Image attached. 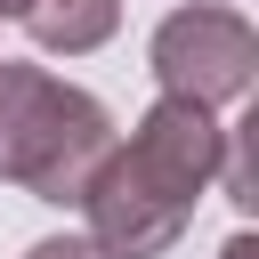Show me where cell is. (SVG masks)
<instances>
[{
    "instance_id": "3957f363",
    "label": "cell",
    "mask_w": 259,
    "mask_h": 259,
    "mask_svg": "<svg viewBox=\"0 0 259 259\" xmlns=\"http://www.w3.org/2000/svg\"><path fill=\"white\" fill-rule=\"evenodd\" d=\"M81 210H89V243L105 251V259H162L178 235H186V202L178 194H162L130 154H121V138H113V154L97 162V178L81 186Z\"/></svg>"
},
{
    "instance_id": "6da1fadb",
    "label": "cell",
    "mask_w": 259,
    "mask_h": 259,
    "mask_svg": "<svg viewBox=\"0 0 259 259\" xmlns=\"http://www.w3.org/2000/svg\"><path fill=\"white\" fill-rule=\"evenodd\" d=\"M105 154H113V113L89 89L0 57V178L8 186H24L32 202H81Z\"/></svg>"
},
{
    "instance_id": "52a82bcc",
    "label": "cell",
    "mask_w": 259,
    "mask_h": 259,
    "mask_svg": "<svg viewBox=\"0 0 259 259\" xmlns=\"http://www.w3.org/2000/svg\"><path fill=\"white\" fill-rule=\"evenodd\" d=\"M219 259H259V243H251V235H227V251H219Z\"/></svg>"
},
{
    "instance_id": "277c9868",
    "label": "cell",
    "mask_w": 259,
    "mask_h": 259,
    "mask_svg": "<svg viewBox=\"0 0 259 259\" xmlns=\"http://www.w3.org/2000/svg\"><path fill=\"white\" fill-rule=\"evenodd\" d=\"M162 194H178L186 210L219 186V154H227V130L202 113V105H178V97H154L146 113H138V130H130V146H121Z\"/></svg>"
},
{
    "instance_id": "7a4b0ae2",
    "label": "cell",
    "mask_w": 259,
    "mask_h": 259,
    "mask_svg": "<svg viewBox=\"0 0 259 259\" xmlns=\"http://www.w3.org/2000/svg\"><path fill=\"white\" fill-rule=\"evenodd\" d=\"M251 73H259V32H251V16L194 0V8H170V16L154 24V81H162V97L219 113V105L251 97Z\"/></svg>"
},
{
    "instance_id": "ba28073f",
    "label": "cell",
    "mask_w": 259,
    "mask_h": 259,
    "mask_svg": "<svg viewBox=\"0 0 259 259\" xmlns=\"http://www.w3.org/2000/svg\"><path fill=\"white\" fill-rule=\"evenodd\" d=\"M24 8H32V0H0V16H24Z\"/></svg>"
},
{
    "instance_id": "5b68a950",
    "label": "cell",
    "mask_w": 259,
    "mask_h": 259,
    "mask_svg": "<svg viewBox=\"0 0 259 259\" xmlns=\"http://www.w3.org/2000/svg\"><path fill=\"white\" fill-rule=\"evenodd\" d=\"M113 24H121V0H32L24 8V32L49 57H89L113 40Z\"/></svg>"
},
{
    "instance_id": "8992f818",
    "label": "cell",
    "mask_w": 259,
    "mask_h": 259,
    "mask_svg": "<svg viewBox=\"0 0 259 259\" xmlns=\"http://www.w3.org/2000/svg\"><path fill=\"white\" fill-rule=\"evenodd\" d=\"M24 259H105V251H97L89 235H40V243H32Z\"/></svg>"
}]
</instances>
